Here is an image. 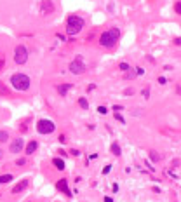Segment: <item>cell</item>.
<instances>
[{"label": "cell", "mask_w": 181, "mask_h": 202, "mask_svg": "<svg viewBox=\"0 0 181 202\" xmlns=\"http://www.w3.org/2000/svg\"><path fill=\"white\" fill-rule=\"evenodd\" d=\"M119 38H120L119 28H112V30L101 33V37H99V45H101V47H106V49H112V47H115V44H117Z\"/></svg>", "instance_id": "6da1fadb"}, {"label": "cell", "mask_w": 181, "mask_h": 202, "mask_svg": "<svg viewBox=\"0 0 181 202\" xmlns=\"http://www.w3.org/2000/svg\"><path fill=\"white\" fill-rule=\"evenodd\" d=\"M10 84H12V87L17 89V91H28L31 80H30V77L24 75V73H14V75L10 77Z\"/></svg>", "instance_id": "7a4b0ae2"}, {"label": "cell", "mask_w": 181, "mask_h": 202, "mask_svg": "<svg viewBox=\"0 0 181 202\" xmlns=\"http://www.w3.org/2000/svg\"><path fill=\"white\" fill-rule=\"evenodd\" d=\"M84 28V19L78 16H70L66 21V33L68 35H77Z\"/></svg>", "instance_id": "3957f363"}, {"label": "cell", "mask_w": 181, "mask_h": 202, "mask_svg": "<svg viewBox=\"0 0 181 202\" xmlns=\"http://www.w3.org/2000/svg\"><path fill=\"white\" fill-rule=\"evenodd\" d=\"M54 129H56V124L49 119H42L37 122V131L40 134H51V133H54Z\"/></svg>", "instance_id": "277c9868"}, {"label": "cell", "mask_w": 181, "mask_h": 202, "mask_svg": "<svg viewBox=\"0 0 181 202\" xmlns=\"http://www.w3.org/2000/svg\"><path fill=\"white\" fill-rule=\"evenodd\" d=\"M14 61L17 65H24L28 61V49L24 45H17L16 51H14Z\"/></svg>", "instance_id": "5b68a950"}, {"label": "cell", "mask_w": 181, "mask_h": 202, "mask_svg": "<svg viewBox=\"0 0 181 202\" xmlns=\"http://www.w3.org/2000/svg\"><path fill=\"white\" fill-rule=\"evenodd\" d=\"M70 71L75 73V75H80V73L85 71V65H84V61H82L80 56H77V58L70 63Z\"/></svg>", "instance_id": "8992f818"}, {"label": "cell", "mask_w": 181, "mask_h": 202, "mask_svg": "<svg viewBox=\"0 0 181 202\" xmlns=\"http://www.w3.org/2000/svg\"><path fill=\"white\" fill-rule=\"evenodd\" d=\"M56 190L63 192V194H64V195H68V197L71 195V192H70V187H68V180H64V178H63V180H59V181L56 183Z\"/></svg>", "instance_id": "52a82bcc"}, {"label": "cell", "mask_w": 181, "mask_h": 202, "mask_svg": "<svg viewBox=\"0 0 181 202\" xmlns=\"http://www.w3.org/2000/svg\"><path fill=\"white\" fill-rule=\"evenodd\" d=\"M40 10H42V14H52V12H54V3H52L51 0H42Z\"/></svg>", "instance_id": "ba28073f"}, {"label": "cell", "mask_w": 181, "mask_h": 202, "mask_svg": "<svg viewBox=\"0 0 181 202\" xmlns=\"http://www.w3.org/2000/svg\"><path fill=\"white\" fill-rule=\"evenodd\" d=\"M28 183H30V181H28L26 178H24V180H21L19 183H16V185H14V188H12V194H21L23 190H26V188H28Z\"/></svg>", "instance_id": "9c48e42d"}, {"label": "cell", "mask_w": 181, "mask_h": 202, "mask_svg": "<svg viewBox=\"0 0 181 202\" xmlns=\"http://www.w3.org/2000/svg\"><path fill=\"white\" fill-rule=\"evenodd\" d=\"M21 148H23V140H14V141L10 143V146H9V150H10L12 153H19Z\"/></svg>", "instance_id": "30bf717a"}, {"label": "cell", "mask_w": 181, "mask_h": 202, "mask_svg": "<svg viewBox=\"0 0 181 202\" xmlns=\"http://www.w3.org/2000/svg\"><path fill=\"white\" fill-rule=\"evenodd\" d=\"M56 89H58V92H59L61 96H66V92L71 89V84H61V85H58Z\"/></svg>", "instance_id": "8fae6325"}, {"label": "cell", "mask_w": 181, "mask_h": 202, "mask_svg": "<svg viewBox=\"0 0 181 202\" xmlns=\"http://www.w3.org/2000/svg\"><path fill=\"white\" fill-rule=\"evenodd\" d=\"M38 148V143L37 141H30L28 145H26V153L30 155V153H35V150Z\"/></svg>", "instance_id": "7c38bea8"}, {"label": "cell", "mask_w": 181, "mask_h": 202, "mask_svg": "<svg viewBox=\"0 0 181 202\" xmlns=\"http://www.w3.org/2000/svg\"><path fill=\"white\" fill-rule=\"evenodd\" d=\"M52 164L56 166V169H58V171H63V169H64V162H63V159H59V157H54Z\"/></svg>", "instance_id": "4fadbf2b"}, {"label": "cell", "mask_w": 181, "mask_h": 202, "mask_svg": "<svg viewBox=\"0 0 181 202\" xmlns=\"http://www.w3.org/2000/svg\"><path fill=\"white\" fill-rule=\"evenodd\" d=\"M112 153H113L115 157H120V153H122V152H120V145H119L117 141L112 143Z\"/></svg>", "instance_id": "5bb4252c"}, {"label": "cell", "mask_w": 181, "mask_h": 202, "mask_svg": "<svg viewBox=\"0 0 181 202\" xmlns=\"http://www.w3.org/2000/svg\"><path fill=\"white\" fill-rule=\"evenodd\" d=\"M9 181H12V174H2L0 176V185H5Z\"/></svg>", "instance_id": "9a60e30c"}, {"label": "cell", "mask_w": 181, "mask_h": 202, "mask_svg": "<svg viewBox=\"0 0 181 202\" xmlns=\"http://www.w3.org/2000/svg\"><path fill=\"white\" fill-rule=\"evenodd\" d=\"M0 96H10V91L5 87L3 82H0Z\"/></svg>", "instance_id": "2e32d148"}, {"label": "cell", "mask_w": 181, "mask_h": 202, "mask_svg": "<svg viewBox=\"0 0 181 202\" xmlns=\"http://www.w3.org/2000/svg\"><path fill=\"white\" fill-rule=\"evenodd\" d=\"M160 159H162V157H160V155H159L157 152H153V150L150 152V160H153V162H159Z\"/></svg>", "instance_id": "e0dca14e"}, {"label": "cell", "mask_w": 181, "mask_h": 202, "mask_svg": "<svg viewBox=\"0 0 181 202\" xmlns=\"http://www.w3.org/2000/svg\"><path fill=\"white\" fill-rule=\"evenodd\" d=\"M9 140V133L7 131H0V143H5Z\"/></svg>", "instance_id": "ac0fdd59"}, {"label": "cell", "mask_w": 181, "mask_h": 202, "mask_svg": "<svg viewBox=\"0 0 181 202\" xmlns=\"http://www.w3.org/2000/svg\"><path fill=\"white\" fill-rule=\"evenodd\" d=\"M78 105H80L84 110H87V108H89V103H87V99H85V98H80V99H78Z\"/></svg>", "instance_id": "d6986e66"}, {"label": "cell", "mask_w": 181, "mask_h": 202, "mask_svg": "<svg viewBox=\"0 0 181 202\" xmlns=\"http://www.w3.org/2000/svg\"><path fill=\"white\" fill-rule=\"evenodd\" d=\"M174 12H176V14H180V16H181V0H180V2H176V3H174Z\"/></svg>", "instance_id": "ffe728a7"}, {"label": "cell", "mask_w": 181, "mask_h": 202, "mask_svg": "<svg viewBox=\"0 0 181 202\" xmlns=\"http://www.w3.org/2000/svg\"><path fill=\"white\" fill-rule=\"evenodd\" d=\"M119 68H120L122 71H127V70H131V68H129V65H127V63H124V61L119 65Z\"/></svg>", "instance_id": "44dd1931"}, {"label": "cell", "mask_w": 181, "mask_h": 202, "mask_svg": "<svg viewBox=\"0 0 181 202\" xmlns=\"http://www.w3.org/2000/svg\"><path fill=\"white\" fill-rule=\"evenodd\" d=\"M134 77H136V71H131V70H127V71H126V78H129V80H131V78H134Z\"/></svg>", "instance_id": "7402d4cb"}, {"label": "cell", "mask_w": 181, "mask_h": 202, "mask_svg": "<svg viewBox=\"0 0 181 202\" xmlns=\"http://www.w3.org/2000/svg\"><path fill=\"white\" fill-rule=\"evenodd\" d=\"M143 98H145V99H148V98H150V87H148V85L143 89Z\"/></svg>", "instance_id": "603a6c76"}, {"label": "cell", "mask_w": 181, "mask_h": 202, "mask_svg": "<svg viewBox=\"0 0 181 202\" xmlns=\"http://www.w3.org/2000/svg\"><path fill=\"white\" fill-rule=\"evenodd\" d=\"M3 65H5V56H3V52H0V71H2Z\"/></svg>", "instance_id": "cb8c5ba5"}, {"label": "cell", "mask_w": 181, "mask_h": 202, "mask_svg": "<svg viewBox=\"0 0 181 202\" xmlns=\"http://www.w3.org/2000/svg\"><path fill=\"white\" fill-rule=\"evenodd\" d=\"M180 166H181V160L180 159H174V160H173V169H178Z\"/></svg>", "instance_id": "d4e9b609"}, {"label": "cell", "mask_w": 181, "mask_h": 202, "mask_svg": "<svg viewBox=\"0 0 181 202\" xmlns=\"http://www.w3.org/2000/svg\"><path fill=\"white\" fill-rule=\"evenodd\" d=\"M115 119H117L119 122H122V124H126V119H124V117H122L120 113H115Z\"/></svg>", "instance_id": "484cf974"}, {"label": "cell", "mask_w": 181, "mask_h": 202, "mask_svg": "<svg viewBox=\"0 0 181 202\" xmlns=\"http://www.w3.org/2000/svg\"><path fill=\"white\" fill-rule=\"evenodd\" d=\"M166 174H167V176H171L173 180H178V174H176V173H173V171H166Z\"/></svg>", "instance_id": "4316f807"}, {"label": "cell", "mask_w": 181, "mask_h": 202, "mask_svg": "<svg viewBox=\"0 0 181 202\" xmlns=\"http://www.w3.org/2000/svg\"><path fill=\"white\" fill-rule=\"evenodd\" d=\"M124 94H126V96H132V94H134V89H132V87H129V89H126V92H124Z\"/></svg>", "instance_id": "83f0119b"}, {"label": "cell", "mask_w": 181, "mask_h": 202, "mask_svg": "<svg viewBox=\"0 0 181 202\" xmlns=\"http://www.w3.org/2000/svg\"><path fill=\"white\" fill-rule=\"evenodd\" d=\"M98 112H99L101 115H106V113H108V110H106L105 106H99V108H98Z\"/></svg>", "instance_id": "f1b7e54d"}, {"label": "cell", "mask_w": 181, "mask_h": 202, "mask_svg": "<svg viewBox=\"0 0 181 202\" xmlns=\"http://www.w3.org/2000/svg\"><path fill=\"white\" fill-rule=\"evenodd\" d=\"M134 70H136V75H145V70H143V68L138 66V68H134Z\"/></svg>", "instance_id": "f546056e"}, {"label": "cell", "mask_w": 181, "mask_h": 202, "mask_svg": "<svg viewBox=\"0 0 181 202\" xmlns=\"http://www.w3.org/2000/svg\"><path fill=\"white\" fill-rule=\"evenodd\" d=\"M159 84H160V85H166V84H167L166 77H159Z\"/></svg>", "instance_id": "4dcf8cb0"}, {"label": "cell", "mask_w": 181, "mask_h": 202, "mask_svg": "<svg viewBox=\"0 0 181 202\" xmlns=\"http://www.w3.org/2000/svg\"><path fill=\"white\" fill-rule=\"evenodd\" d=\"M173 44H174V45H181V37H176V38H174V42H173Z\"/></svg>", "instance_id": "1f68e13d"}, {"label": "cell", "mask_w": 181, "mask_h": 202, "mask_svg": "<svg viewBox=\"0 0 181 202\" xmlns=\"http://www.w3.org/2000/svg\"><path fill=\"white\" fill-rule=\"evenodd\" d=\"M70 153H71L73 157H78V155H80V152H78V150H70Z\"/></svg>", "instance_id": "d6a6232c"}, {"label": "cell", "mask_w": 181, "mask_h": 202, "mask_svg": "<svg viewBox=\"0 0 181 202\" xmlns=\"http://www.w3.org/2000/svg\"><path fill=\"white\" fill-rule=\"evenodd\" d=\"M110 169H112V166H105V169H103V174H108V173H110Z\"/></svg>", "instance_id": "836d02e7"}, {"label": "cell", "mask_w": 181, "mask_h": 202, "mask_svg": "<svg viewBox=\"0 0 181 202\" xmlns=\"http://www.w3.org/2000/svg\"><path fill=\"white\" fill-rule=\"evenodd\" d=\"M146 167H148V169H150V171H155V167H152V164H150V162H148V160H146Z\"/></svg>", "instance_id": "e575fe53"}, {"label": "cell", "mask_w": 181, "mask_h": 202, "mask_svg": "<svg viewBox=\"0 0 181 202\" xmlns=\"http://www.w3.org/2000/svg\"><path fill=\"white\" fill-rule=\"evenodd\" d=\"M176 92L181 96V84H178V85H176Z\"/></svg>", "instance_id": "d590c367"}, {"label": "cell", "mask_w": 181, "mask_h": 202, "mask_svg": "<svg viewBox=\"0 0 181 202\" xmlns=\"http://www.w3.org/2000/svg\"><path fill=\"white\" fill-rule=\"evenodd\" d=\"M24 162H26V160H24V159H19V160H17V166H23V164H24Z\"/></svg>", "instance_id": "8d00e7d4"}, {"label": "cell", "mask_w": 181, "mask_h": 202, "mask_svg": "<svg viewBox=\"0 0 181 202\" xmlns=\"http://www.w3.org/2000/svg\"><path fill=\"white\" fill-rule=\"evenodd\" d=\"M105 202H112V197H105Z\"/></svg>", "instance_id": "74e56055"}]
</instances>
